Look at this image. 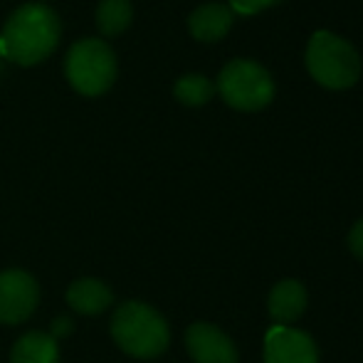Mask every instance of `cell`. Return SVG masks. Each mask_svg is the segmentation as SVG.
I'll list each match as a JSON object with an SVG mask.
<instances>
[{
  "label": "cell",
  "mask_w": 363,
  "mask_h": 363,
  "mask_svg": "<svg viewBox=\"0 0 363 363\" xmlns=\"http://www.w3.org/2000/svg\"><path fill=\"white\" fill-rule=\"evenodd\" d=\"M60 38V15L45 3H25L13 10L0 30V55L18 67H35L55 55Z\"/></svg>",
  "instance_id": "cell-1"
},
{
  "label": "cell",
  "mask_w": 363,
  "mask_h": 363,
  "mask_svg": "<svg viewBox=\"0 0 363 363\" xmlns=\"http://www.w3.org/2000/svg\"><path fill=\"white\" fill-rule=\"evenodd\" d=\"M111 336L124 354L148 361L168 349L171 331L161 314L144 301H126L111 319Z\"/></svg>",
  "instance_id": "cell-2"
},
{
  "label": "cell",
  "mask_w": 363,
  "mask_h": 363,
  "mask_svg": "<svg viewBox=\"0 0 363 363\" xmlns=\"http://www.w3.org/2000/svg\"><path fill=\"white\" fill-rule=\"evenodd\" d=\"M304 65L316 84L334 91L351 89L361 77V57L356 48L329 30H316L309 38Z\"/></svg>",
  "instance_id": "cell-3"
},
{
  "label": "cell",
  "mask_w": 363,
  "mask_h": 363,
  "mask_svg": "<svg viewBox=\"0 0 363 363\" xmlns=\"http://www.w3.org/2000/svg\"><path fill=\"white\" fill-rule=\"evenodd\" d=\"M65 74L77 94L94 99L114 86L119 77V62L106 40L86 38L69 48L65 60Z\"/></svg>",
  "instance_id": "cell-4"
},
{
  "label": "cell",
  "mask_w": 363,
  "mask_h": 363,
  "mask_svg": "<svg viewBox=\"0 0 363 363\" xmlns=\"http://www.w3.org/2000/svg\"><path fill=\"white\" fill-rule=\"evenodd\" d=\"M216 91L230 109L259 111L274 99V79L269 69L252 60H230L218 74Z\"/></svg>",
  "instance_id": "cell-5"
},
{
  "label": "cell",
  "mask_w": 363,
  "mask_h": 363,
  "mask_svg": "<svg viewBox=\"0 0 363 363\" xmlns=\"http://www.w3.org/2000/svg\"><path fill=\"white\" fill-rule=\"evenodd\" d=\"M40 287L35 277L23 269L0 272V324L15 326L30 319L38 309Z\"/></svg>",
  "instance_id": "cell-6"
},
{
  "label": "cell",
  "mask_w": 363,
  "mask_h": 363,
  "mask_svg": "<svg viewBox=\"0 0 363 363\" xmlns=\"http://www.w3.org/2000/svg\"><path fill=\"white\" fill-rule=\"evenodd\" d=\"M264 363H319V349L306 331L277 326L264 334Z\"/></svg>",
  "instance_id": "cell-7"
},
{
  "label": "cell",
  "mask_w": 363,
  "mask_h": 363,
  "mask_svg": "<svg viewBox=\"0 0 363 363\" xmlns=\"http://www.w3.org/2000/svg\"><path fill=\"white\" fill-rule=\"evenodd\" d=\"M186 349L196 363H238V349L223 329L196 321L186 331Z\"/></svg>",
  "instance_id": "cell-8"
},
{
  "label": "cell",
  "mask_w": 363,
  "mask_h": 363,
  "mask_svg": "<svg viewBox=\"0 0 363 363\" xmlns=\"http://www.w3.org/2000/svg\"><path fill=\"white\" fill-rule=\"evenodd\" d=\"M309 294L299 279H279L267 296V311L277 326H291L306 311Z\"/></svg>",
  "instance_id": "cell-9"
},
{
  "label": "cell",
  "mask_w": 363,
  "mask_h": 363,
  "mask_svg": "<svg viewBox=\"0 0 363 363\" xmlns=\"http://www.w3.org/2000/svg\"><path fill=\"white\" fill-rule=\"evenodd\" d=\"M235 13L225 3H203L188 15V30L198 43H218L230 33Z\"/></svg>",
  "instance_id": "cell-10"
},
{
  "label": "cell",
  "mask_w": 363,
  "mask_h": 363,
  "mask_svg": "<svg viewBox=\"0 0 363 363\" xmlns=\"http://www.w3.org/2000/svg\"><path fill=\"white\" fill-rule=\"evenodd\" d=\"M111 301H114V291L94 277L74 279L67 289V304L72 306L77 314H84V316L101 314L104 309H109Z\"/></svg>",
  "instance_id": "cell-11"
},
{
  "label": "cell",
  "mask_w": 363,
  "mask_h": 363,
  "mask_svg": "<svg viewBox=\"0 0 363 363\" xmlns=\"http://www.w3.org/2000/svg\"><path fill=\"white\" fill-rule=\"evenodd\" d=\"M10 363H60L57 339H52L48 331H30L20 336L13 346Z\"/></svg>",
  "instance_id": "cell-12"
},
{
  "label": "cell",
  "mask_w": 363,
  "mask_h": 363,
  "mask_svg": "<svg viewBox=\"0 0 363 363\" xmlns=\"http://www.w3.org/2000/svg\"><path fill=\"white\" fill-rule=\"evenodd\" d=\"M134 23V5L131 0H99L94 15L96 33L101 38H119Z\"/></svg>",
  "instance_id": "cell-13"
},
{
  "label": "cell",
  "mask_w": 363,
  "mask_h": 363,
  "mask_svg": "<svg viewBox=\"0 0 363 363\" xmlns=\"http://www.w3.org/2000/svg\"><path fill=\"white\" fill-rule=\"evenodd\" d=\"M173 96L181 101L183 106H203L216 96V82H211L206 74H183L173 84Z\"/></svg>",
  "instance_id": "cell-14"
},
{
  "label": "cell",
  "mask_w": 363,
  "mask_h": 363,
  "mask_svg": "<svg viewBox=\"0 0 363 363\" xmlns=\"http://www.w3.org/2000/svg\"><path fill=\"white\" fill-rule=\"evenodd\" d=\"M282 3V0H230V10L235 15H257L259 10L272 8V5Z\"/></svg>",
  "instance_id": "cell-15"
},
{
  "label": "cell",
  "mask_w": 363,
  "mask_h": 363,
  "mask_svg": "<svg viewBox=\"0 0 363 363\" xmlns=\"http://www.w3.org/2000/svg\"><path fill=\"white\" fill-rule=\"evenodd\" d=\"M346 242H349V250L354 252V257L363 259V218L354 225V228H351Z\"/></svg>",
  "instance_id": "cell-16"
},
{
  "label": "cell",
  "mask_w": 363,
  "mask_h": 363,
  "mask_svg": "<svg viewBox=\"0 0 363 363\" xmlns=\"http://www.w3.org/2000/svg\"><path fill=\"white\" fill-rule=\"evenodd\" d=\"M52 339H57L60 341V336H67V334H72V321L69 319H55V324H52V331H48Z\"/></svg>",
  "instance_id": "cell-17"
}]
</instances>
